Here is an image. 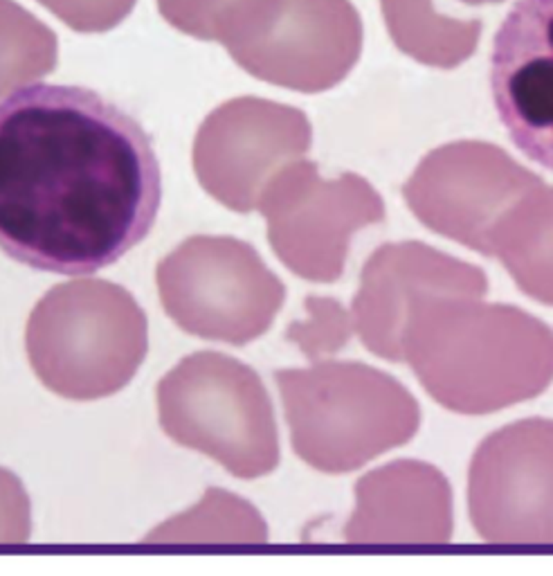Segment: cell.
<instances>
[{
    "label": "cell",
    "instance_id": "cell-6",
    "mask_svg": "<svg viewBox=\"0 0 553 576\" xmlns=\"http://www.w3.org/2000/svg\"><path fill=\"white\" fill-rule=\"evenodd\" d=\"M57 32L16 0H0V100L57 68Z\"/></svg>",
    "mask_w": 553,
    "mask_h": 576
},
{
    "label": "cell",
    "instance_id": "cell-10",
    "mask_svg": "<svg viewBox=\"0 0 553 576\" xmlns=\"http://www.w3.org/2000/svg\"><path fill=\"white\" fill-rule=\"evenodd\" d=\"M465 5H472V7H479V5H493V3H502V0H461Z\"/></svg>",
    "mask_w": 553,
    "mask_h": 576
},
{
    "label": "cell",
    "instance_id": "cell-7",
    "mask_svg": "<svg viewBox=\"0 0 553 576\" xmlns=\"http://www.w3.org/2000/svg\"><path fill=\"white\" fill-rule=\"evenodd\" d=\"M36 3L74 32L102 34L129 18L137 0H36Z\"/></svg>",
    "mask_w": 553,
    "mask_h": 576
},
{
    "label": "cell",
    "instance_id": "cell-4",
    "mask_svg": "<svg viewBox=\"0 0 553 576\" xmlns=\"http://www.w3.org/2000/svg\"><path fill=\"white\" fill-rule=\"evenodd\" d=\"M553 0H517L497 29L491 88L499 120L526 158L551 169Z\"/></svg>",
    "mask_w": 553,
    "mask_h": 576
},
{
    "label": "cell",
    "instance_id": "cell-2",
    "mask_svg": "<svg viewBox=\"0 0 553 576\" xmlns=\"http://www.w3.org/2000/svg\"><path fill=\"white\" fill-rule=\"evenodd\" d=\"M25 347L38 380L66 399H99L124 388L146 354V320L108 282L55 286L29 315Z\"/></svg>",
    "mask_w": 553,
    "mask_h": 576
},
{
    "label": "cell",
    "instance_id": "cell-8",
    "mask_svg": "<svg viewBox=\"0 0 553 576\" xmlns=\"http://www.w3.org/2000/svg\"><path fill=\"white\" fill-rule=\"evenodd\" d=\"M230 0H155L158 12L169 25L187 36L214 41L218 14Z\"/></svg>",
    "mask_w": 553,
    "mask_h": 576
},
{
    "label": "cell",
    "instance_id": "cell-5",
    "mask_svg": "<svg viewBox=\"0 0 553 576\" xmlns=\"http://www.w3.org/2000/svg\"><path fill=\"white\" fill-rule=\"evenodd\" d=\"M380 12L398 50L439 68H454L472 57L484 27L479 18L437 12L432 0H380Z\"/></svg>",
    "mask_w": 553,
    "mask_h": 576
},
{
    "label": "cell",
    "instance_id": "cell-3",
    "mask_svg": "<svg viewBox=\"0 0 553 576\" xmlns=\"http://www.w3.org/2000/svg\"><path fill=\"white\" fill-rule=\"evenodd\" d=\"M363 34L351 0H230L214 27V41L248 72L308 92L356 66Z\"/></svg>",
    "mask_w": 553,
    "mask_h": 576
},
{
    "label": "cell",
    "instance_id": "cell-1",
    "mask_svg": "<svg viewBox=\"0 0 553 576\" xmlns=\"http://www.w3.org/2000/svg\"><path fill=\"white\" fill-rule=\"evenodd\" d=\"M162 172L142 124L94 90L27 83L0 100V248L90 275L146 239Z\"/></svg>",
    "mask_w": 553,
    "mask_h": 576
},
{
    "label": "cell",
    "instance_id": "cell-9",
    "mask_svg": "<svg viewBox=\"0 0 553 576\" xmlns=\"http://www.w3.org/2000/svg\"><path fill=\"white\" fill-rule=\"evenodd\" d=\"M29 538V498L20 479L0 468V545H16Z\"/></svg>",
    "mask_w": 553,
    "mask_h": 576
}]
</instances>
